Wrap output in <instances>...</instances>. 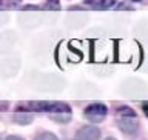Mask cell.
I'll return each mask as SVG.
<instances>
[{
  "instance_id": "obj_1",
  "label": "cell",
  "mask_w": 148,
  "mask_h": 140,
  "mask_svg": "<svg viewBox=\"0 0 148 140\" xmlns=\"http://www.w3.org/2000/svg\"><path fill=\"white\" fill-rule=\"evenodd\" d=\"M26 106H29L32 111H54V113H65L69 108L60 102H31Z\"/></svg>"
},
{
  "instance_id": "obj_2",
  "label": "cell",
  "mask_w": 148,
  "mask_h": 140,
  "mask_svg": "<svg viewBox=\"0 0 148 140\" xmlns=\"http://www.w3.org/2000/svg\"><path fill=\"white\" fill-rule=\"evenodd\" d=\"M105 114H106V108L103 105H100V103H94V105L88 106V108L85 109V115L90 120H92V122L103 119Z\"/></svg>"
},
{
  "instance_id": "obj_3",
  "label": "cell",
  "mask_w": 148,
  "mask_h": 140,
  "mask_svg": "<svg viewBox=\"0 0 148 140\" xmlns=\"http://www.w3.org/2000/svg\"><path fill=\"white\" fill-rule=\"evenodd\" d=\"M14 120L20 125H26V123L32 122V115L31 114H17V115H14Z\"/></svg>"
},
{
  "instance_id": "obj_4",
  "label": "cell",
  "mask_w": 148,
  "mask_h": 140,
  "mask_svg": "<svg viewBox=\"0 0 148 140\" xmlns=\"http://www.w3.org/2000/svg\"><path fill=\"white\" fill-rule=\"evenodd\" d=\"M90 3L96 5V6H99V8H108L114 3V0H90Z\"/></svg>"
},
{
  "instance_id": "obj_5",
  "label": "cell",
  "mask_w": 148,
  "mask_h": 140,
  "mask_svg": "<svg viewBox=\"0 0 148 140\" xmlns=\"http://www.w3.org/2000/svg\"><path fill=\"white\" fill-rule=\"evenodd\" d=\"M39 140H56V139L51 137V136H48V137H42V139H39Z\"/></svg>"
},
{
  "instance_id": "obj_6",
  "label": "cell",
  "mask_w": 148,
  "mask_h": 140,
  "mask_svg": "<svg viewBox=\"0 0 148 140\" xmlns=\"http://www.w3.org/2000/svg\"><path fill=\"white\" fill-rule=\"evenodd\" d=\"M143 109H145V114L148 115V105H145V106H143Z\"/></svg>"
},
{
  "instance_id": "obj_7",
  "label": "cell",
  "mask_w": 148,
  "mask_h": 140,
  "mask_svg": "<svg viewBox=\"0 0 148 140\" xmlns=\"http://www.w3.org/2000/svg\"><path fill=\"white\" fill-rule=\"evenodd\" d=\"M8 140H22V139H18V137H9Z\"/></svg>"
},
{
  "instance_id": "obj_8",
  "label": "cell",
  "mask_w": 148,
  "mask_h": 140,
  "mask_svg": "<svg viewBox=\"0 0 148 140\" xmlns=\"http://www.w3.org/2000/svg\"><path fill=\"white\" fill-rule=\"evenodd\" d=\"M136 2H139V0H136Z\"/></svg>"
}]
</instances>
